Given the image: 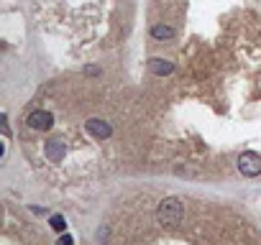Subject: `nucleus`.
I'll list each match as a JSON object with an SVG mask.
<instances>
[{
    "mask_svg": "<svg viewBox=\"0 0 261 245\" xmlns=\"http://www.w3.org/2000/svg\"><path fill=\"white\" fill-rule=\"evenodd\" d=\"M238 171L243 176H258L261 174V156L258 154H251V151L241 154L238 156Z\"/></svg>",
    "mask_w": 261,
    "mask_h": 245,
    "instance_id": "nucleus-3",
    "label": "nucleus"
},
{
    "mask_svg": "<svg viewBox=\"0 0 261 245\" xmlns=\"http://www.w3.org/2000/svg\"><path fill=\"white\" fill-rule=\"evenodd\" d=\"M182 220H185V204H182V199L167 197V199L159 202V207H156V222H159V225L174 227V225H179Z\"/></svg>",
    "mask_w": 261,
    "mask_h": 245,
    "instance_id": "nucleus-1",
    "label": "nucleus"
},
{
    "mask_svg": "<svg viewBox=\"0 0 261 245\" xmlns=\"http://www.w3.org/2000/svg\"><path fill=\"white\" fill-rule=\"evenodd\" d=\"M51 227H54V230H64V227H67L64 217H51Z\"/></svg>",
    "mask_w": 261,
    "mask_h": 245,
    "instance_id": "nucleus-6",
    "label": "nucleus"
},
{
    "mask_svg": "<svg viewBox=\"0 0 261 245\" xmlns=\"http://www.w3.org/2000/svg\"><path fill=\"white\" fill-rule=\"evenodd\" d=\"M151 36H154L156 41L174 39V28H172V26H164V23H159V26H154V28H151Z\"/></svg>",
    "mask_w": 261,
    "mask_h": 245,
    "instance_id": "nucleus-5",
    "label": "nucleus"
},
{
    "mask_svg": "<svg viewBox=\"0 0 261 245\" xmlns=\"http://www.w3.org/2000/svg\"><path fill=\"white\" fill-rule=\"evenodd\" d=\"M149 67H151V72L159 74V77H164V74H169V72L174 69V64H172V62H164V59H151Z\"/></svg>",
    "mask_w": 261,
    "mask_h": 245,
    "instance_id": "nucleus-4",
    "label": "nucleus"
},
{
    "mask_svg": "<svg viewBox=\"0 0 261 245\" xmlns=\"http://www.w3.org/2000/svg\"><path fill=\"white\" fill-rule=\"evenodd\" d=\"M82 131L87 133V138L100 141V143H105V141L113 138V126H110L108 120H102V117H87L82 122Z\"/></svg>",
    "mask_w": 261,
    "mask_h": 245,
    "instance_id": "nucleus-2",
    "label": "nucleus"
}]
</instances>
